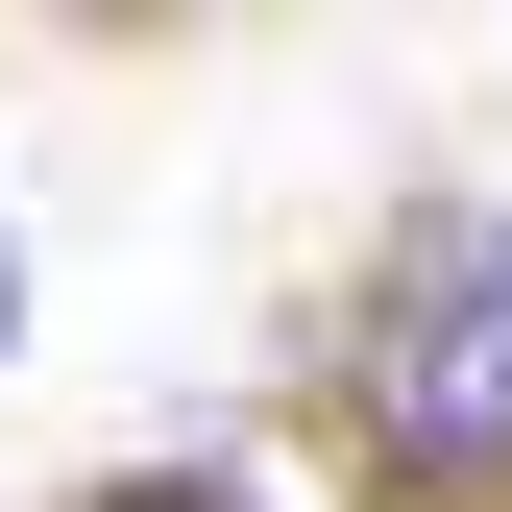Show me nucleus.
<instances>
[{
  "label": "nucleus",
  "mask_w": 512,
  "mask_h": 512,
  "mask_svg": "<svg viewBox=\"0 0 512 512\" xmlns=\"http://www.w3.org/2000/svg\"><path fill=\"white\" fill-rule=\"evenodd\" d=\"M0 366H25V244H0Z\"/></svg>",
  "instance_id": "7ed1b4c3"
},
{
  "label": "nucleus",
  "mask_w": 512,
  "mask_h": 512,
  "mask_svg": "<svg viewBox=\"0 0 512 512\" xmlns=\"http://www.w3.org/2000/svg\"><path fill=\"white\" fill-rule=\"evenodd\" d=\"M98 512H244V488H220V464H122Z\"/></svg>",
  "instance_id": "f03ea898"
},
{
  "label": "nucleus",
  "mask_w": 512,
  "mask_h": 512,
  "mask_svg": "<svg viewBox=\"0 0 512 512\" xmlns=\"http://www.w3.org/2000/svg\"><path fill=\"white\" fill-rule=\"evenodd\" d=\"M342 415H366V464H391L415 512H488V488H512V293H488V196L391 220L366 342H342Z\"/></svg>",
  "instance_id": "f257e3e1"
}]
</instances>
